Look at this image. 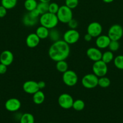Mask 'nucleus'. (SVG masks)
<instances>
[{"label":"nucleus","mask_w":123,"mask_h":123,"mask_svg":"<svg viewBox=\"0 0 123 123\" xmlns=\"http://www.w3.org/2000/svg\"><path fill=\"white\" fill-rule=\"evenodd\" d=\"M21 107V102L18 98H10L5 103V108L6 110L11 112H14L19 110Z\"/></svg>","instance_id":"9b49d317"},{"label":"nucleus","mask_w":123,"mask_h":123,"mask_svg":"<svg viewBox=\"0 0 123 123\" xmlns=\"http://www.w3.org/2000/svg\"><path fill=\"white\" fill-rule=\"evenodd\" d=\"M73 102V98L69 94H61L58 98L59 105L64 109H69L72 108Z\"/></svg>","instance_id":"1a4fd4ad"},{"label":"nucleus","mask_w":123,"mask_h":123,"mask_svg":"<svg viewBox=\"0 0 123 123\" xmlns=\"http://www.w3.org/2000/svg\"><path fill=\"white\" fill-rule=\"evenodd\" d=\"M113 60H114V55L113 52L110 50H107L102 54L101 60L107 64L112 62Z\"/></svg>","instance_id":"5701e85b"},{"label":"nucleus","mask_w":123,"mask_h":123,"mask_svg":"<svg viewBox=\"0 0 123 123\" xmlns=\"http://www.w3.org/2000/svg\"><path fill=\"white\" fill-rule=\"evenodd\" d=\"M56 15L59 21L63 24H68L69 20L73 19L72 9L68 7L65 5L60 6Z\"/></svg>","instance_id":"7ed1b4c3"},{"label":"nucleus","mask_w":123,"mask_h":123,"mask_svg":"<svg viewBox=\"0 0 123 123\" xmlns=\"http://www.w3.org/2000/svg\"><path fill=\"white\" fill-rule=\"evenodd\" d=\"M48 7H49V3L39 2L37 4L36 9L39 11L40 14L42 15V14L48 12Z\"/></svg>","instance_id":"cd10ccee"},{"label":"nucleus","mask_w":123,"mask_h":123,"mask_svg":"<svg viewBox=\"0 0 123 123\" xmlns=\"http://www.w3.org/2000/svg\"><path fill=\"white\" fill-rule=\"evenodd\" d=\"M107 36L111 40L119 41L123 36V28L119 24H114L109 28Z\"/></svg>","instance_id":"6e6552de"},{"label":"nucleus","mask_w":123,"mask_h":123,"mask_svg":"<svg viewBox=\"0 0 123 123\" xmlns=\"http://www.w3.org/2000/svg\"><path fill=\"white\" fill-rule=\"evenodd\" d=\"M92 71L93 73L98 78L104 76L108 72L107 64L103 62L101 60L95 61L93 64Z\"/></svg>","instance_id":"0eeeda50"},{"label":"nucleus","mask_w":123,"mask_h":123,"mask_svg":"<svg viewBox=\"0 0 123 123\" xmlns=\"http://www.w3.org/2000/svg\"><path fill=\"white\" fill-rule=\"evenodd\" d=\"M7 66L3 64L2 63H0V74H4L7 72Z\"/></svg>","instance_id":"c9c22d12"},{"label":"nucleus","mask_w":123,"mask_h":123,"mask_svg":"<svg viewBox=\"0 0 123 123\" xmlns=\"http://www.w3.org/2000/svg\"><path fill=\"white\" fill-rule=\"evenodd\" d=\"M62 80L64 84L68 86H74L76 85L78 80L77 73L73 70H68L63 73Z\"/></svg>","instance_id":"39448f33"},{"label":"nucleus","mask_w":123,"mask_h":123,"mask_svg":"<svg viewBox=\"0 0 123 123\" xmlns=\"http://www.w3.org/2000/svg\"><path fill=\"white\" fill-rule=\"evenodd\" d=\"M7 10L3 7L2 6H0V18H2L5 17L7 14Z\"/></svg>","instance_id":"72a5a7b5"},{"label":"nucleus","mask_w":123,"mask_h":123,"mask_svg":"<svg viewBox=\"0 0 123 123\" xmlns=\"http://www.w3.org/2000/svg\"><path fill=\"white\" fill-rule=\"evenodd\" d=\"M69 54V44L63 40H59L53 42L48 49L49 57L55 62L65 60L68 58Z\"/></svg>","instance_id":"f257e3e1"},{"label":"nucleus","mask_w":123,"mask_h":123,"mask_svg":"<svg viewBox=\"0 0 123 123\" xmlns=\"http://www.w3.org/2000/svg\"><path fill=\"white\" fill-rule=\"evenodd\" d=\"M13 60L14 55L10 50H5L0 54V63L9 66L13 62Z\"/></svg>","instance_id":"4468645a"},{"label":"nucleus","mask_w":123,"mask_h":123,"mask_svg":"<svg viewBox=\"0 0 123 123\" xmlns=\"http://www.w3.org/2000/svg\"><path fill=\"white\" fill-rule=\"evenodd\" d=\"M37 4L36 0H25L24 4V8L28 12H31L37 8Z\"/></svg>","instance_id":"4be33fe9"},{"label":"nucleus","mask_w":123,"mask_h":123,"mask_svg":"<svg viewBox=\"0 0 123 123\" xmlns=\"http://www.w3.org/2000/svg\"><path fill=\"white\" fill-rule=\"evenodd\" d=\"M23 90L26 93L29 94H33L35 92L38 91L39 90L37 84V82L34 80H27L23 84Z\"/></svg>","instance_id":"f8f14e48"},{"label":"nucleus","mask_w":123,"mask_h":123,"mask_svg":"<svg viewBox=\"0 0 123 123\" xmlns=\"http://www.w3.org/2000/svg\"><path fill=\"white\" fill-rule=\"evenodd\" d=\"M78 0H65V6L71 9H74L78 6Z\"/></svg>","instance_id":"2f4dec72"},{"label":"nucleus","mask_w":123,"mask_h":123,"mask_svg":"<svg viewBox=\"0 0 123 123\" xmlns=\"http://www.w3.org/2000/svg\"><path fill=\"white\" fill-rule=\"evenodd\" d=\"M37 84H38V86L39 90H42V89L44 88L46 86V84L44 81L43 80H41V81H39L37 82Z\"/></svg>","instance_id":"e433bc0d"},{"label":"nucleus","mask_w":123,"mask_h":123,"mask_svg":"<svg viewBox=\"0 0 123 123\" xmlns=\"http://www.w3.org/2000/svg\"><path fill=\"white\" fill-rule=\"evenodd\" d=\"M18 3V0H1V6L4 7L7 10L13 9Z\"/></svg>","instance_id":"b1692460"},{"label":"nucleus","mask_w":123,"mask_h":123,"mask_svg":"<svg viewBox=\"0 0 123 123\" xmlns=\"http://www.w3.org/2000/svg\"><path fill=\"white\" fill-rule=\"evenodd\" d=\"M79 32L76 29H69L65 32L63 35V40L68 44H74L80 39Z\"/></svg>","instance_id":"423d86ee"},{"label":"nucleus","mask_w":123,"mask_h":123,"mask_svg":"<svg viewBox=\"0 0 123 123\" xmlns=\"http://www.w3.org/2000/svg\"><path fill=\"white\" fill-rule=\"evenodd\" d=\"M39 22L41 25L45 26L49 30L56 27L59 22L56 14L49 12H47L40 16Z\"/></svg>","instance_id":"f03ea898"},{"label":"nucleus","mask_w":123,"mask_h":123,"mask_svg":"<svg viewBox=\"0 0 123 123\" xmlns=\"http://www.w3.org/2000/svg\"><path fill=\"white\" fill-rule=\"evenodd\" d=\"M102 32V25L98 22L90 23L87 28V33L89 34L93 38H96Z\"/></svg>","instance_id":"9d476101"},{"label":"nucleus","mask_w":123,"mask_h":123,"mask_svg":"<svg viewBox=\"0 0 123 123\" xmlns=\"http://www.w3.org/2000/svg\"><path fill=\"white\" fill-rule=\"evenodd\" d=\"M113 63L117 68L119 70H123V55H119L114 58Z\"/></svg>","instance_id":"c85d7f7f"},{"label":"nucleus","mask_w":123,"mask_h":123,"mask_svg":"<svg viewBox=\"0 0 123 123\" xmlns=\"http://www.w3.org/2000/svg\"><path fill=\"white\" fill-rule=\"evenodd\" d=\"M98 84V77L94 73H88L82 78V84L87 89H93L96 87Z\"/></svg>","instance_id":"20e7f679"},{"label":"nucleus","mask_w":123,"mask_h":123,"mask_svg":"<svg viewBox=\"0 0 123 123\" xmlns=\"http://www.w3.org/2000/svg\"><path fill=\"white\" fill-rule=\"evenodd\" d=\"M102 54L101 50L98 48L90 47L86 50V55L89 60L95 62L101 60Z\"/></svg>","instance_id":"ddd939ff"},{"label":"nucleus","mask_w":123,"mask_h":123,"mask_svg":"<svg viewBox=\"0 0 123 123\" xmlns=\"http://www.w3.org/2000/svg\"></svg>","instance_id":"79ce46f5"},{"label":"nucleus","mask_w":123,"mask_h":123,"mask_svg":"<svg viewBox=\"0 0 123 123\" xmlns=\"http://www.w3.org/2000/svg\"><path fill=\"white\" fill-rule=\"evenodd\" d=\"M49 29L47 28L45 26H38L36 30V32L35 33L37 34V36L39 37L41 40H44L46 38H48V36H49Z\"/></svg>","instance_id":"a211bd4d"},{"label":"nucleus","mask_w":123,"mask_h":123,"mask_svg":"<svg viewBox=\"0 0 123 123\" xmlns=\"http://www.w3.org/2000/svg\"><path fill=\"white\" fill-rule=\"evenodd\" d=\"M39 2H45V3H49L51 0H39Z\"/></svg>","instance_id":"ea45409f"},{"label":"nucleus","mask_w":123,"mask_h":123,"mask_svg":"<svg viewBox=\"0 0 123 123\" xmlns=\"http://www.w3.org/2000/svg\"><path fill=\"white\" fill-rule=\"evenodd\" d=\"M33 102L36 105H41L43 103L45 99V96L43 92L41 90H39L33 94Z\"/></svg>","instance_id":"6ab92c4d"},{"label":"nucleus","mask_w":123,"mask_h":123,"mask_svg":"<svg viewBox=\"0 0 123 123\" xmlns=\"http://www.w3.org/2000/svg\"><path fill=\"white\" fill-rule=\"evenodd\" d=\"M55 68L58 72L63 73L68 70V64L65 60H62L56 62Z\"/></svg>","instance_id":"412c9836"},{"label":"nucleus","mask_w":123,"mask_h":123,"mask_svg":"<svg viewBox=\"0 0 123 123\" xmlns=\"http://www.w3.org/2000/svg\"><path fill=\"white\" fill-rule=\"evenodd\" d=\"M60 6L57 4L56 2H51L49 3V7H48V12L51 13H53V14H55L57 13L58 10L59 9Z\"/></svg>","instance_id":"7c9ffc66"},{"label":"nucleus","mask_w":123,"mask_h":123,"mask_svg":"<svg viewBox=\"0 0 123 123\" xmlns=\"http://www.w3.org/2000/svg\"><path fill=\"white\" fill-rule=\"evenodd\" d=\"M111 40L107 35H100L96 38L95 44L96 48L100 49H104L107 48Z\"/></svg>","instance_id":"2eb2a0df"},{"label":"nucleus","mask_w":123,"mask_h":123,"mask_svg":"<svg viewBox=\"0 0 123 123\" xmlns=\"http://www.w3.org/2000/svg\"><path fill=\"white\" fill-rule=\"evenodd\" d=\"M41 39L36 33H31L27 36L25 39V43L30 48H35L39 44Z\"/></svg>","instance_id":"dca6fc26"},{"label":"nucleus","mask_w":123,"mask_h":123,"mask_svg":"<svg viewBox=\"0 0 123 123\" xmlns=\"http://www.w3.org/2000/svg\"><path fill=\"white\" fill-rule=\"evenodd\" d=\"M85 107V103L84 101L81 99H77L76 100H74L73 105L72 108L77 111H81L83 110Z\"/></svg>","instance_id":"bb28decb"},{"label":"nucleus","mask_w":123,"mask_h":123,"mask_svg":"<svg viewBox=\"0 0 123 123\" xmlns=\"http://www.w3.org/2000/svg\"><path fill=\"white\" fill-rule=\"evenodd\" d=\"M28 13L30 15L32 16L33 17H34V18H39V17L41 16L39 12V11L37 10L36 8V9L33 10L31 11V12H29Z\"/></svg>","instance_id":"f704fd0d"},{"label":"nucleus","mask_w":123,"mask_h":123,"mask_svg":"<svg viewBox=\"0 0 123 123\" xmlns=\"http://www.w3.org/2000/svg\"><path fill=\"white\" fill-rule=\"evenodd\" d=\"M92 38H93V37H92V36L88 33L84 35V41H86V42H90V41L92 40Z\"/></svg>","instance_id":"4c0bfd02"},{"label":"nucleus","mask_w":123,"mask_h":123,"mask_svg":"<svg viewBox=\"0 0 123 123\" xmlns=\"http://www.w3.org/2000/svg\"><path fill=\"white\" fill-rule=\"evenodd\" d=\"M120 47V44H119L118 41L116 40H111L109 44L108 48L109 49V50L112 52H116L119 49Z\"/></svg>","instance_id":"c756f323"},{"label":"nucleus","mask_w":123,"mask_h":123,"mask_svg":"<svg viewBox=\"0 0 123 123\" xmlns=\"http://www.w3.org/2000/svg\"><path fill=\"white\" fill-rule=\"evenodd\" d=\"M48 38L50 39V40L53 41V42H57V41L60 40V32L55 28L49 30V36Z\"/></svg>","instance_id":"aec40b11"},{"label":"nucleus","mask_w":123,"mask_h":123,"mask_svg":"<svg viewBox=\"0 0 123 123\" xmlns=\"http://www.w3.org/2000/svg\"><path fill=\"white\" fill-rule=\"evenodd\" d=\"M68 26L69 29H76L78 25V23L75 19H72L68 23Z\"/></svg>","instance_id":"473e14b6"},{"label":"nucleus","mask_w":123,"mask_h":123,"mask_svg":"<svg viewBox=\"0 0 123 123\" xmlns=\"http://www.w3.org/2000/svg\"></svg>","instance_id":"a19ab883"},{"label":"nucleus","mask_w":123,"mask_h":123,"mask_svg":"<svg viewBox=\"0 0 123 123\" xmlns=\"http://www.w3.org/2000/svg\"><path fill=\"white\" fill-rule=\"evenodd\" d=\"M110 80L109 78L106 76H102L98 78V86L102 88H106L109 87L110 85Z\"/></svg>","instance_id":"a878e982"},{"label":"nucleus","mask_w":123,"mask_h":123,"mask_svg":"<svg viewBox=\"0 0 123 123\" xmlns=\"http://www.w3.org/2000/svg\"><path fill=\"white\" fill-rule=\"evenodd\" d=\"M38 22L39 18H34L29 14L28 12L25 14L22 18V24L28 27L35 26Z\"/></svg>","instance_id":"f3484780"},{"label":"nucleus","mask_w":123,"mask_h":123,"mask_svg":"<svg viewBox=\"0 0 123 123\" xmlns=\"http://www.w3.org/2000/svg\"><path fill=\"white\" fill-rule=\"evenodd\" d=\"M102 1H103L104 2H105V3L109 4V3H111V2H112L114 0H102Z\"/></svg>","instance_id":"58836bf2"},{"label":"nucleus","mask_w":123,"mask_h":123,"mask_svg":"<svg viewBox=\"0 0 123 123\" xmlns=\"http://www.w3.org/2000/svg\"><path fill=\"white\" fill-rule=\"evenodd\" d=\"M20 123H34V117L30 113H25L20 117Z\"/></svg>","instance_id":"393cba45"}]
</instances>
